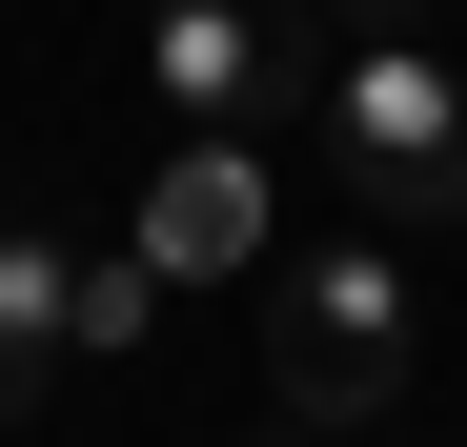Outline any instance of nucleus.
I'll return each instance as SVG.
<instances>
[{
    "label": "nucleus",
    "instance_id": "f257e3e1",
    "mask_svg": "<svg viewBox=\"0 0 467 447\" xmlns=\"http://www.w3.org/2000/svg\"><path fill=\"white\" fill-rule=\"evenodd\" d=\"M326 163L366 224H467V61L447 41H326Z\"/></svg>",
    "mask_w": 467,
    "mask_h": 447
},
{
    "label": "nucleus",
    "instance_id": "f03ea898",
    "mask_svg": "<svg viewBox=\"0 0 467 447\" xmlns=\"http://www.w3.org/2000/svg\"><path fill=\"white\" fill-rule=\"evenodd\" d=\"M407 265L386 244H285L265 265V387L285 427H366V407H407Z\"/></svg>",
    "mask_w": 467,
    "mask_h": 447
},
{
    "label": "nucleus",
    "instance_id": "7ed1b4c3",
    "mask_svg": "<svg viewBox=\"0 0 467 447\" xmlns=\"http://www.w3.org/2000/svg\"><path fill=\"white\" fill-rule=\"evenodd\" d=\"M163 285H265L285 265V203H265V142L244 122H183L163 163H142V224H122Z\"/></svg>",
    "mask_w": 467,
    "mask_h": 447
},
{
    "label": "nucleus",
    "instance_id": "20e7f679",
    "mask_svg": "<svg viewBox=\"0 0 467 447\" xmlns=\"http://www.w3.org/2000/svg\"><path fill=\"white\" fill-rule=\"evenodd\" d=\"M142 82H163V122H285V102H326L305 82V41H285V0H142Z\"/></svg>",
    "mask_w": 467,
    "mask_h": 447
},
{
    "label": "nucleus",
    "instance_id": "39448f33",
    "mask_svg": "<svg viewBox=\"0 0 467 447\" xmlns=\"http://www.w3.org/2000/svg\"><path fill=\"white\" fill-rule=\"evenodd\" d=\"M61 346H82V244H61V224L0 183V427L61 387Z\"/></svg>",
    "mask_w": 467,
    "mask_h": 447
},
{
    "label": "nucleus",
    "instance_id": "423d86ee",
    "mask_svg": "<svg viewBox=\"0 0 467 447\" xmlns=\"http://www.w3.org/2000/svg\"><path fill=\"white\" fill-rule=\"evenodd\" d=\"M142 306H163V265H142V244H102V265H82V346H142Z\"/></svg>",
    "mask_w": 467,
    "mask_h": 447
},
{
    "label": "nucleus",
    "instance_id": "0eeeda50",
    "mask_svg": "<svg viewBox=\"0 0 467 447\" xmlns=\"http://www.w3.org/2000/svg\"><path fill=\"white\" fill-rule=\"evenodd\" d=\"M326 41H427V0H326Z\"/></svg>",
    "mask_w": 467,
    "mask_h": 447
},
{
    "label": "nucleus",
    "instance_id": "6e6552de",
    "mask_svg": "<svg viewBox=\"0 0 467 447\" xmlns=\"http://www.w3.org/2000/svg\"><path fill=\"white\" fill-rule=\"evenodd\" d=\"M285 447H326V427H285Z\"/></svg>",
    "mask_w": 467,
    "mask_h": 447
}]
</instances>
